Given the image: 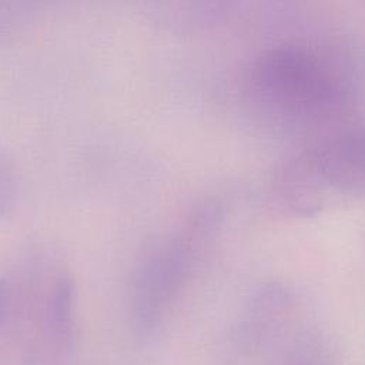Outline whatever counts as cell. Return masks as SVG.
Wrapping results in <instances>:
<instances>
[{"mask_svg":"<svg viewBox=\"0 0 365 365\" xmlns=\"http://www.w3.org/2000/svg\"><path fill=\"white\" fill-rule=\"evenodd\" d=\"M251 88L275 120L317 128L342 118L352 86L342 70L321 53L295 43L264 50L251 68Z\"/></svg>","mask_w":365,"mask_h":365,"instance_id":"cell-1","label":"cell"},{"mask_svg":"<svg viewBox=\"0 0 365 365\" xmlns=\"http://www.w3.org/2000/svg\"><path fill=\"white\" fill-rule=\"evenodd\" d=\"M221 221V205L202 201L173 234L143 254L133 274L130 298L131 325L138 336L157 331Z\"/></svg>","mask_w":365,"mask_h":365,"instance_id":"cell-2","label":"cell"},{"mask_svg":"<svg viewBox=\"0 0 365 365\" xmlns=\"http://www.w3.org/2000/svg\"><path fill=\"white\" fill-rule=\"evenodd\" d=\"M74 301L71 278H56L26 338L21 365H68L74 351Z\"/></svg>","mask_w":365,"mask_h":365,"instance_id":"cell-3","label":"cell"},{"mask_svg":"<svg viewBox=\"0 0 365 365\" xmlns=\"http://www.w3.org/2000/svg\"><path fill=\"white\" fill-rule=\"evenodd\" d=\"M325 187L365 197V124L354 123L331 130L309 150Z\"/></svg>","mask_w":365,"mask_h":365,"instance_id":"cell-4","label":"cell"},{"mask_svg":"<svg viewBox=\"0 0 365 365\" xmlns=\"http://www.w3.org/2000/svg\"><path fill=\"white\" fill-rule=\"evenodd\" d=\"M291 292L279 284H265L248 299L234 328V344L244 354H255L271 345L294 314Z\"/></svg>","mask_w":365,"mask_h":365,"instance_id":"cell-5","label":"cell"},{"mask_svg":"<svg viewBox=\"0 0 365 365\" xmlns=\"http://www.w3.org/2000/svg\"><path fill=\"white\" fill-rule=\"evenodd\" d=\"M324 188L315 168L311 151L285 160L274 173L269 182L272 205L292 217H312L319 212Z\"/></svg>","mask_w":365,"mask_h":365,"instance_id":"cell-6","label":"cell"},{"mask_svg":"<svg viewBox=\"0 0 365 365\" xmlns=\"http://www.w3.org/2000/svg\"><path fill=\"white\" fill-rule=\"evenodd\" d=\"M275 365H334L325 346L314 338L292 344Z\"/></svg>","mask_w":365,"mask_h":365,"instance_id":"cell-7","label":"cell"},{"mask_svg":"<svg viewBox=\"0 0 365 365\" xmlns=\"http://www.w3.org/2000/svg\"><path fill=\"white\" fill-rule=\"evenodd\" d=\"M16 167L10 154L0 148V218H4L11 212L16 204Z\"/></svg>","mask_w":365,"mask_h":365,"instance_id":"cell-8","label":"cell"},{"mask_svg":"<svg viewBox=\"0 0 365 365\" xmlns=\"http://www.w3.org/2000/svg\"><path fill=\"white\" fill-rule=\"evenodd\" d=\"M6 312H7V289L4 282L0 281V328L6 318Z\"/></svg>","mask_w":365,"mask_h":365,"instance_id":"cell-9","label":"cell"}]
</instances>
